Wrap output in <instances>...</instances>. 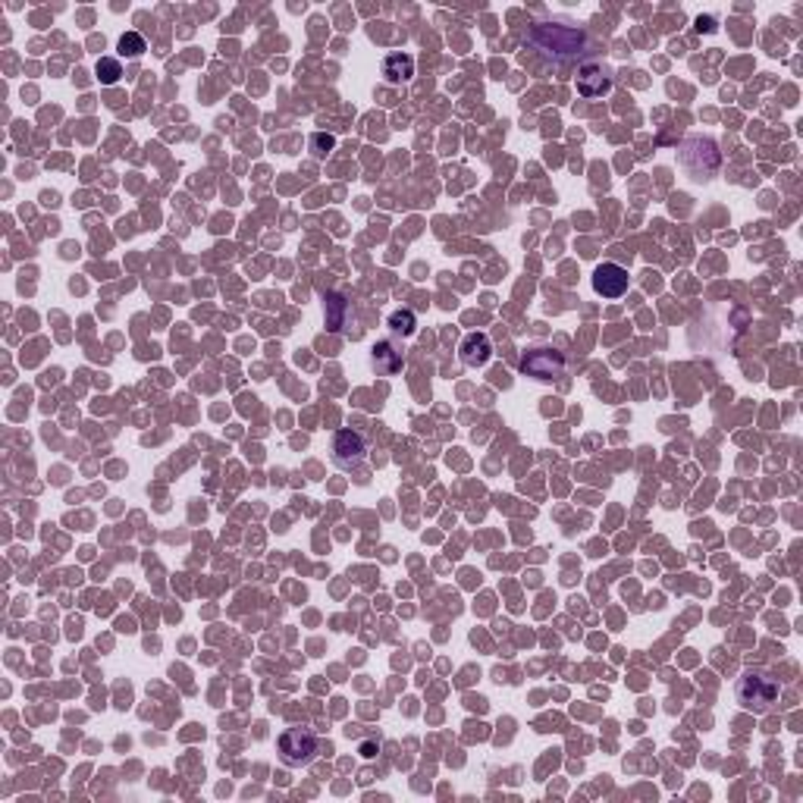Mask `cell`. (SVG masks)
Instances as JSON below:
<instances>
[{
    "label": "cell",
    "mask_w": 803,
    "mask_h": 803,
    "mask_svg": "<svg viewBox=\"0 0 803 803\" xmlns=\"http://www.w3.org/2000/svg\"><path fill=\"white\" fill-rule=\"evenodd\" d=\"M364 458V439L355 431H339L333 439V462L339 468H358Z\"/></svg>",
    "instance_id": "8992f818"
},
{
    "label": "cell",
    "mask_w": 803,
    "mask_h": 803,
    "mask_svg": "<svg viewBox=\"0 0 803 803\" xmlns=\"http://www.w3.org/2000/svg\"><path fill=\"white\" fill-rule=\"evenodd\" d=\"M489 352H493V348H489V339L483 333H471V336H464V342H462V361L468 367H481V364H487L489 361Z\"/></svg>",
    "instance_id": "ba28073f"
},
{
    "label": "cell",
    "mask_w": 803,
    "mask_h": 803,
    "mask_svg": "<svg viewBox=\"0 0 803 803\" xmlns=\"http://www.w3.org/2000/svg\"><path fill=\"white\" fill-rule=\"evenodd\" d=\"M383 76L389 82H408L414 76V60L408 54H389L383 63Z\"/></svg>",
    "instance_id": "9c48e42d"
},
{
    "label": "cell",
    "mask_w": 803,
    "mask_h": 803,
    "mask_svg": "<svg viewBox=\"0 0 803 803\" xmlns=\"http://www.w3.org/2000/svg\"><path fill=\"white\" fill-rule=\"evenodd\" d=\"M389 330L398 336H412L414 333V314L412 311H396V314L389 317Z\"/></svg>",
    "instance_id": "7c38bea8"
},
{
    "label": "cell",
    "mask_w": 803,
    "mask_h": 803,
    "mask_svg": "<svg viewBox=\"0 0 803 803\" xmlns=\"http://www.w3.org/2000/svg\"><path fill=\"white\" fill-rule=\"evenodd\" d=\"M778 700V684L772 682L769 675H759V672H750V675L740 678L738 684V703L744 709H753V713H769L772 703Z\"/></svg>",
    "instance_id": "7a4b0ae2"
},
{
    "label": "cell",
    "mask_w": 803,
    "mask_h": 803,
    "mask_svg": "<svg viewBox=\"0 0 803 803\" xmlns=\"http://www.w3.org/2000/svg\"><path fill=\"white\" fill-rule=\"evenodd\" d=\"M97 79H101L104 85H116L120 82V76H122V66H120V60H113V57H101L97 60Z\"/></svg>",
    "instance_id": "8fae6325"
},
{
    "label": "cell",
    "mask_w": 803,
    "mask_h": 803,
    "mask_svg": "<svg viewBox=\"0 0 803 803\" xmlns=\"http://www.w3.org/2000/svg\"><path fill=\"white\" fill-rule=\"evenodd\" d=\"M628 271L618 267V263H599L593 271V289L603 298H622L628 292Z\"/></svg>",
    "instance_id": "5b68a950"
},
{
    "label": "cell",
    "mask_w": 803,
    "mask_h": 803,
    "mask_svg": "<svg viewBox=\"0 0 803 803\" xmlns=\"http://www.w3.org/2000/svg\"><path fill=\"white\" fill-rule=\"evenodd\" d=\"M524 41H527V45L537 47L543 57H553V60H559V63H565V60H574L587 47L584 29L568 26V22H562V20H556V22H533V26H527Z\"/></svg>",
    "instance_id": "6da1fadb"
},
{
    "label": "cell",
    "mask_w": 803,
    "mask_h": 803,
    "mask_svg": "<svg viewBox=\"0 0 803 803\" xmlns=\"http://www.w3.org/2000/svg\"><path fill=\"white\" fill-rule=\"evenodd\" d=\"M314 757H317L314 734L305 732V728H289V732H283V738H280V759H283L286 765L298 769V765H308Z\"/></svg>",
    "instance_id": "3957f363"
},
{
    "label": "cell",
    "mask_w": 803,
    "mask_h": 803,
    "mask_svg": "<svg viewBox=\"0 0 803 803\" xmlns=\"http://www.w3.org/2000/svg\"><path fill=\"white\" fill-rule=\"evenodd\" d=\"M578 91L584 97H603L612 91V72L599 63H590L578 72Z\"/></svg>",
    "instance_id": "52a82bcc"
},
{
    "label": "cell",
    "mask_w": 803,
    "mask_h": 803,
    "mask_svg": "<svg viewBox=\"0 0 803 803\" xmlns=\"http://www.w3.org/2000/svg\"><path fill=\"white\" fill-rule=\"evenodd\" d=\"M565 371V358L556 348H531L521 355V373L537 380H559Z\"/></svg>",
    "instance_id": "277c9868"
},
{
    "label": "cell",
    "mask_w": 803,
    "mask_h": 803,
    "mask_svg": "<svg viewBox=\"0 0 803 803\" xmlns=\"http://www.w3.org/2000/svg\"><path fill=\"white\" fill-rule=\"evenodd\" d=\"M145 51H148V45H145V38L138 32H126L120 38V57L136 60V57H142Z\"/></svg>",
    "instance_id": "30bf717a"
}]
</instances>
